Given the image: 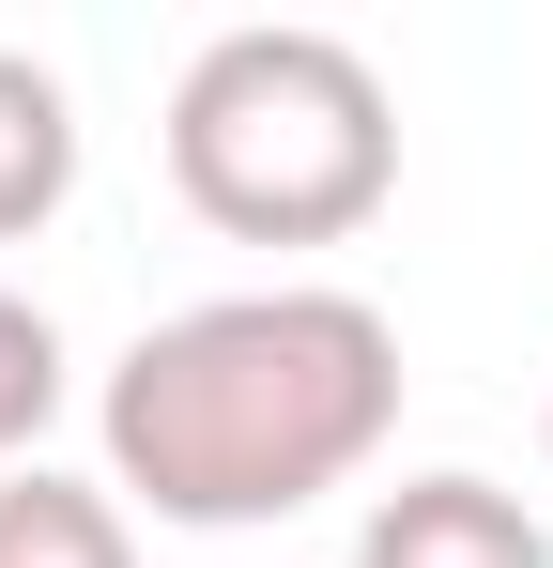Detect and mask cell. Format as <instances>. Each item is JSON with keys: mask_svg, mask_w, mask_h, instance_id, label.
<instances>
[{"mask_svg": "<svg viewBox=\"0 0 553 568\" xmlns=\"http://www.w3.org/2000/svg\"><path fill=\"white\" fill-rule=\"evenodd\" d=\"M92 430H108V491L200 523V538H247L292 523L323 491H354L400 430V323L339 277H276V292H200L170 323H139L108 384H92Z\"/></svg>", "mask_w": 553, "mask_h": 568, "instance_id": "obj_1", "label": "cell"}, {"mask_svg": "<svg viewBox=\"0 0 553 568\" xmlns=\"http://www.w3.org/2000/svg\"><path fill=\"white\" fill-rule=\"evenodd\" d=\"M170 185L231 246H354L400 200V93L354 31L247 16L170 78Z\"/></svg>", "mask_w": 553, "mask_h": 568, "instance_id": "obj_2", "label": "cell"}, {"mask_svg": "<svg viewBox=\"0 0 553 568\" xmlns=\"http://www.w3.org/2000/svg\"><path fill=\"white\" fill-rule=\"evenodd\" d=\"M354 568H553V523L507 491V476H400V491H369L354 523Z\"/></svg>", "mask_w": 553, "mask_h": 568, "instance_id": "obj_3", "label": "cell"}, {"mask_svg": "<svg viewBox=\"0 0 553 568\" xmlns=\"http://www.w3.org/2000/svg\"><path fill=\"white\" fill-rule=\"evenodd\" d=\"M0 568H139V507H123L108 476L16 462L0 476Z\"/></svg>", "mask_w": 553, "mask_h": 568, "instance_id": "obj_4", "label": "cell"}, {"mask_svg": "<svg viewBox=\"0 0 553 568\" xmlns=\"http://www.w3.org/2000/svg\"><path fill=\"white\" fill-rule=\"evenodd\" d=\"M62 200H78V93L31 47H0V246H31Z\"/></svg>", "mask_w": 553, "mask_h": 568, "instance_id": "obj_5", "label": "cell"}, {"mask_svg": "<svg viewBox=\"0 0 553 568\" xmlns=\"http://www.w3.org/2000/svg\"><path fill=\"white\" fill-rule=\"evenodd\" d=\"M47 415H62V323L31 292H0V476L47 446Z\"/></svg>", "mask_w": 553, "mask_h": 568, "instance_id": "obj_6", "label": "cell"}, {"mask_svg": "<svg viewBox=\"0 0 553 568\" xmlns=\"http://www.w3.org/2000/svg\"><path fill=\"white\" fill-rule=\"evenodd\" d=\"M539 462H553V415H539Z\"/></svg>", "mask_w": 553, "mask_h": 568, "instance_id": "obj_7", "label": "cell"}]
</instances>
